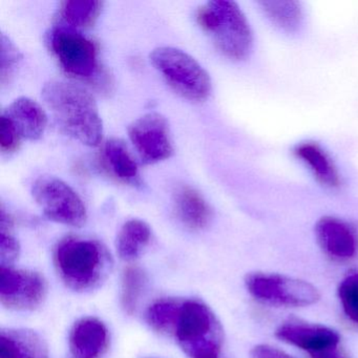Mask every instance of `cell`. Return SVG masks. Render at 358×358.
<instances>
[{
	"label": "cell",
	"instance_id": "27",
	"mask_svg": "<svg viewBox=\"0 0 358 358\" xmlns=\"http://www.w3.org/2000/svg\"><path fill=\"white\" fill-rule=\"evenodd\" d=\"M22 138L18 135L16 129H14L13 124L7 117L1 115V120H0V148L3 152L10 154V152H15L20 146Z\"/></svg>",
	"mask_w": 358,
	"mask_h": 358
},
{
	"label": "cell",
	"instance_id": "20",
	"mask_svg": "<svg viewBox=\"0 0 358 358\" xmlns=\"http://www.w3.org/2000/svg\"><path fill=\"white\" fill-rule=\"evenodd\" d=\"M262 11L271 20L272 24L286 32H295L303 22V9L301 3L292 0L261 1Z\"/></svg>",
	"mask_w": 358,
	"mask_h": 358
},
{
	"label": "cell",
	"instance_id": "16",
	"mask_svg": "<svg viewBox=\"0 0 358 358\" xmlns=\"http://www.w3.org/2000/svg\"><path fill=\"white\" fill-rule=\"evenodd\" d=\"M173 204L180 221L192 230L206 227L213 217L208 203L190 186H180L176 189Z\"/></svg>",
	"mask_w": 358,
	"mask_h": 358
},
{
	"label": "cell",
	"instance_id": "5",
	"mask_svg": "<svg viewBox=\"0 0 358 358\" xmlns=\"http://www.w3.org/2000/svg\"><path fill=\"white\" fill-rule=\"evenodd\" d=\"M150 59L169 87L185 99L201 102L210 95V76L186 52L173 47L157 48L150 53Z\"/></svg>",
	"mask_w": 358,
	"mask_h": 358
},
{
	"label": "cell",
	"instance_id": "6",
	"mask_svg": "<svg viewBox=\"0 0 358 358\" xmlns=\"http://www.w3.org/2000/svg\"><path fill=\"white\" fill-rule=\"evenodd\" d=\"M245 285L257 301L278 307H308L317 303L320 297L310 282L280 274L255 272L246 276Z\"/></svg>",
	"mask_w": 358,
	"mask_h": 358
},
{
	"label": "cell",
	"instance_id": "24",
	"mask_svg": "<svg viewBox=\"0 0 358 358\" xmlns=\"http://www.w3.org/2000/svg\"><path fill=\"white\" fill-rule=\"evenodd\" d=\"M12 227H13V222L3 207L1 215H0V264L1 266H11L20 255V243L12 234Z\"/></svg>",
	"mask_w": 358,
	"mask_h": 358
},
{
	"label": "cell",
	"instance_id": "12",
	"mask_svg": "<svg viewBox=\"0 0 358 358\" xmlns=\"http://www.w3.org/2000/svg\"><path fill=\"white\" fill-rule=\"evenodd\" d=\"M276 337L284 343L295 345L311 354L338 347V333L322 324L301 322H288L280 324L275 331Z\"/></svg>",
	"mask_w": 358,
	"mask_h": 358
},
{
	"label": "cell",
	"instance_id": "28",
	"mask_svg": "<svg viewBox=\"0 0 358 358\" xmlns=\"http://www.w3.org/2000/svg\"><path fill=\"white\" fill-rule=\"evenodd\" d=\"M250 358H294L286 352L269 345H257L251 350Z\"/></svg>",
	"mask_w": 358,
	"mask_h": 358
},
{
	"label": "cell",
	"instance_id": "26",
	"mask_svg": "<svg viewBox=\"0 0 358 358\" xmlns=\"http://www.w3.org/2000/svg\"><path fill=\"white\" fill-rule=\"evenodd\" d=\"M338 297L347 317L358 324V272H353L341 280Z\"/></svg>",
	"mask_w": 358,
	"mask_h": 358
},
{
	"label": "cell",
	"instance_id": "23",
	"mask_svg": "<svg viewBox=\"0 0 358 358\" xmlns=\"http://www.w3.org/2000/svg\"><path fill=\"white\" fill-rule=\"evenodd\" d=\"M179 301L180 299H163L152 303L146 314L150 327L158 332L171 334Z\"/></svg>",
	"mask_w": 358,
	"mask_h": 358
},
{
	"label": "cell",
	"instance_id": "11",
	"mask_svg": "<svg viewBox=\"0 0 358 358\" xmlns=\"http://www.w3.org/2000/svg\"><path fill=\"white\" fill-rule=\"evenodd\" d=\"M316 238L326 255L337 261H348L354 257L358 249L355 228L333 217H322L315 226Z\"/></svg>",
	"mask_w": 358,
	"mask_h": 358
},
{
	"label": "cell",
	"instance_id": "7",
	"mask_svg": "<svg viewBox=\"0 0 358 358\" xmlns=\"http://www.w3.org/2000/svg\"><path fill=\"white\" fill-rule=\"evenodd\" d=\"M32 196L43 215L56 223L81 227L87 219L79 194L59 178L41 176L33 183Z\"/></svg>",
	"mask_w": 358,
	"mask_h": 358
},
{
	"label": "cell",
	"instance_id": "1",
	"mask_svg": "<svg viewBox=\"0 0 358 358\" xmlns=\"http://www.w3.org/2000/svg\"><path fill=\"white\" fill-rule=\"evenodd\" d=\"M60 129L80 143L99 145L103 124L95 98L85 87L66 80H51L41 92Z\"/></svg>",
	"mask_w": 358,
	"mask_h": 358
},
{
	"label": "cell",
	"instance_id": "15",
	"mask_svg": "<svg viewBox=\"0 0 358 358\" xmlns=\"http://www.w3.org/2000/svg\"><path fill=\"white\" fill-rule=\"evenodd\" d=\"M0 358H50L43 337L29 329H3L0 332Z\"/></svg>",
	"mask_w": 358,
	"mask_h": 358
},
{
	"label": "cell",
	"instance_id": "19",
	"mask_svg": "<svg viewBox=\"0 0 358 358\" xmlns=\"http://www.w3.org/2000/svg\"><path fill=\"white\" fill-rule=\"evenodd\" d=\"M152 238V230L141 220H129L121 227L117 236L116 247L120 259L133 261L141 255Z\"/></svg>",
	"mask_w": 358,
	"mask_h": 358
},
{
	"label": "cell",
	"instance_id": "8",
	"mask_svg": "<svg viewBox=\"0 0 358 358\" xmlns=\"http://www.w3.org/2000/svg\"><path fill=\"white\" fill-rule=\"evenodd\" d=\"M50 50L68 74L91 79L99 71L98 51L94 41L68 26L52 29L48 36Z\"/></svg>",
	"mask_w": 358,
	"mask_h": 358
},
{
	"label": "cell",
	"instance_id": "9",
	"mask_svg": "<svg viewBox=\"0 0 358 358\" xmlns=\"http://www.w3.org/2000/svg\"><path fill=\"white\" fill-rule=\"evenodd\" d=\"M129 137L145 164H155L173 156L169 124L159 113H148L136 119L129 127Z\"/></svg>",
	"mask_w": 358,
	"mask_h": 358
},
{
	"label": "cell",
	"instance_id": "2",
	"mask_svg": "<svg viewBox=\"0 0 358 358\" xmlns=\"http://www.w3.org/2000/svg\"><path fill=\"white\" fill-rule=\"evenodd\" d=\"M60 278L74 291L85 292L100 286L112 269V257L97 241L68 238L54 251Z\"/></svg>",
	"mask_w": 358,
	"mask_h": 358
},
{
	"label": "cell",
	"instance_id": "22",
	"mask_svg": "<svg viewBox=\"0 0 358 358\" xmlns=\"http://www.w3.org/2000/svg\"><path fill=\"white\" fill-rule=\"evenodd\" d=\"M145 273L139 267L127 268L122 278L121 303L127 314H133L145 284Z\"/></svg>",
	"mask_w": 358,
	"mask_h": 358
},
{
	"label": "cell",
	"instance_id": "17",
	"mask_svg": "<svg viewBox=\"0 0 358 358\" xmlns=\"http://www.w3.org/2000/svg\"><path fill=\"white\" fill-rule=\"evenodd\" d=\"M103 157L117 179L133 186L141 185L139 167L124 141L116 138L108 140L104 144Z\"/></svg>",
	"mask_w": 358,
	"mask_h": 358
},
{
	"label": "cell",
	"instance_id": "21",
	"mask_svg": "<svg viewBox=\"0 0 358 358\" xmlns=\"http://www.w3.org/2000/svg\"><path fill=\"white\" fill-rule=\"evenodd\" d=\"M103 3L97 0H70L62 3V15L72 28L93 26L101 13Z\"/></svg>",
	"mask_w": 358,
	"mask_h": 358
},
{
	"label": "cell",
	"instance_id": "29",
	"mask_svg": "<svg viewBox=\"0 0 358 358\" xmlns=\"http://www.w3.org/2000/svg\"><path fill=\"white\" fill-rule=\"evenodd\" d=\"M338 347L331 348V349L324 350V351L317 352V353L311 354L312 358H345V356L337 349Z\"/></svg>",
	"mask_w": 358,
	"mask_h": 358
},
{
	"label": "cell",
	"instance_id": "10",
	"mask_svg": "<svg viewBox=\"0 0 358 358\" xmlns=\"http://www.w3.org/2000/svg\"><path fill=\"white\" fill-rule=\"evenodd\" d=\"M48 285L41 274L0 266V301L10 309H36L45 301Z\"/></svg>",
	"mask_w": 358,
	"mask_h": 358
},
{
	"label": "cell",
	"instance_id": "14",
	"mask_svg": "<svg viewBox=\"0 0 358 358\" xmlns=\"http://www.w3.org/2000/svg\"><path fill=\"white\" fill-rule=\"evenodd\" d=\"M22 139L38 140L48 125L47 113L34 100L20 97L14 100L3 113Z\"/></svg>",
	"mask_w": 358,
	"mask_h": 358
},
{
	"label": "cell",
	"instance_id": "13",
	"mask_svg": "<svg viewBox=\"0 0 358 358\" xmlns=\"http://www.w3.org/2000/svg\"><path fill=\"white\" fill-rule=\"evenodd\" d=\"M108 347L106 324L95 317L81 318L70 333V348L76 358H100Z\"/></svg>",
	"mask_w": 358,
	"mask_h": 358
},
{
	"label": "cell",
	"instance_id": "18",
	"mask_svg": "<svg viewBox=\"0 0 358 358\" xmlns=\"http://www.w3.org/2000/svg\"><path fill=\"white\" fill-rule=\"evenodd\" d=\"M295 155L301 159L303 163L313 173L314 177L322 184L330 188L341 186V178L332 159L313 142H305L295 148Z\"/></svg>",
	"mask_w": 358,
	"mask_h": 358
},
{
	"label": "cell",
	"instance_id": "3",
	"mask_svg": "<svg viewBox=\"0 0 358 358\" xmlns=\"http://www.w3.org/2000/svg\"><path fill=\"white\" fill-rule=\"evenodd\" d=\"M190 358H221L224 332L208 306L198 299L180 301L171 334Z\"/></svg>",
	"mask_w": 358,
	"mask_h": 358
},
{
	"label": "cell",
	"instance_id": "4",
	"mask_svg": "<svg viewBox=\"0 0 358 358\" xmlns=\"http://www.w3.org/2000/svg\"><path fill=\"white\" fill-rule=\"evenodd\" d=\"M196 18L226 57L234 60L248 57L252 49V32L236 3L229 0L209 1L199 9Z\"/></svg>",
	"mask_w": 358,
	"mask_h": 358
},
{
	"label": "cell",
	"instance_id": "25",
	"mask_svg": "<svg viewBox=\"0 0 358 358\" xmlns=\"http://www.w3.org/2000/svg\"><path fill=\"white\" fill-rule=\"evenodd\" d=\"M22 59V54L20 53V49L16 47L15 43L5 34L1 35V39H0V81L3 85H6L8 81L11 80Z\"/></svg>",
	"mask_w": 358,
	"mask_h": 358
}]
</instances>
